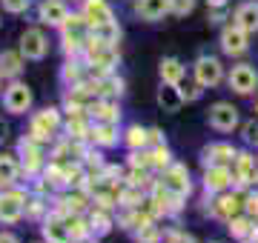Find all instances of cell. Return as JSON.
I'll return each mask as SVG.
<instances>
[{"mask_svg": "<svg viewBox=\"0 0 258 243\" xmlns=\"http://www.w3.org/2000/svg\"><path fill=\"white\" fill-rule=\"evenodd\" d=\"M60 129H63V117H60V109H55V106H46V109H40V112H35L29 117V138L43 143V146Z\"/></svg>", "mask_w": 258, "mask_h": 243, "instance_id": "obj_1", "label": "cell"}, {"mask_svg": "<svg viewBox=\"0 0 258 243\" xmlns=\"http://www.w3.org/2000/svg\"><path fill=\"white\" fill-rule=\"evenodd\" d=\"M244 200H247V195L241 192V189H227V192H218V195H212L210 200V215L215 217V220H230V217L241 215L244 212Z\"/></svg>", "mask_w": 258, "mask_h": 243, "instance_id": "obj_2", "label": "cell"}, {"mask_svg": "<svg viewBox=\"0 0 258 243\" xmlns=\"http://www.w3.org/2000/svg\"><path fill=\"white\" fill-rule=\"evenodd\" d=\"M26 197L29 189L20 186L3 189V195H0V226H12L18 223L20 217H26Z\"/></svg>", "mask_w": 258, "mask_h": 243, "instance_id": "obj_3", "label": "cell"}, {"mask_svg": "<svg viewBox=\"0 0 258 243\" xmlns=\"http://www.w3.org/2000/svg\"><path fill=\"white\" fill-rule=\"evenodd\" d=\"M147 203H149V209L155 212V217H175L178 212L184 209V200H181V197H175L169 189L161 186V180H155V183H152Z\"/></svg>", "mask_w": 258, "mask_h": 243, "instance_id": "obj_4", "label": "cell"}, {"mask_svg": "<svg viewBox=\"0 0 258 243\" xmlns=\"http://www.w3.org/2000/svg\"><path fill=\"white\" fill-rule=\"evenodd\" d=\"M207 123H210V129L215 132H232V129H238L241 126V114L238 109L232 106V103L227 100H218V103H212L210 106V112H207Z\"/></svg>", "mask_w": 258, "mask_h": 243, "instance_id": "obj_5", "label": "cell"}, {"mask_svg": "<svg viewBox=\"0 0 258 243\" xmlns=\"http://www.w3.org/2000/svg\"><path fill=\"white\" fill-rule=\"evenodd\" d=\"M192 75L204 89H215V86L224 83V63L212 55H201L192 63Z\"/></svg>", "mask_w": 258, "mask_h": 243, "instance_id": "obj_6", "label": "cell"}, {"mask_svg": "<svg viewBox=\"0 0 258 243\" xmlns=\"http://www.w3.org/2000/svg\"><path fill=\"white\" fill-rule=\"evenodd\" d=\"M18 158H20V166H23L26 178H35L37 172H43V166H46V160H43V143L32 141L29 135H23V141H20Z\"/></svg>", "mask_w": 258, "mask_h": 243, "instance_id": "obj_7", "label": "cell"}, {"mask_svg": "<svg viewBox=\"0 0 258 243\" xmlns=\"http://www.w3.org/2000/svg\"><path fill=\"white\" fill-rule=\"evenodd\" d=\"M161 186L169 189L175 197H181V200H186L189 197V192H192V180H189V169L184 166V163H172L169 169H164L161 172Z\"/></svg>", "mask_w": 258, "mask_h": 243, "instance_id": "obj_8", "label": "cell"}, {"mask_svg": "<svg viewBox=\"0 0 258 243\" xmlns=\"http://www.w3.org/2000/svg\"><path fill=\"white\" fill-rule=\"evenodd\" d=\"M20 55L26 57V60H43V57L49 55V38H46V32L40 26H32L26 29L23 35H20Z\"/></svg>", "mask_w": 258, "mask_h": 243, "instance_id": "obj_9", "label": "cell"}, {"mask_svg": "<svg viewBox=\"0 0 258 243\" xmlns=\"http://www.w3.org/2000/svg\"><path fill=\"white\" fill-rule=\"evenodd\" d=\"M32 89H29L23 80H12L3 92V109L9 114H26L32 109Z\"/></svg>", "mask_w": 258, "mask_h": 243, "instance_id": "obj_10", "label": "cell"}, {"mask_svg": "<svg viewBox=\"0 0 258 243\" xmlns=\"http://www.w3.org/2000/svg\"><path fill=\"white\" fill-rule=\"evenodd\" d=\"M232 180H235V189H247L255 186V172H258V158H252L249 152H238L235 160H232Z\"/></svg>", "mask_w": 258, "mask_h": 243, "instance_id": "obj_11", "label": "cell"}, {"mask_svg": "<svg viewBox=\"0 0 258 243\" xmlns=\"http://www.w3.org/2000/svg\"><path fill=\"white\" fill-rule=\"evenodd\" d=\"M218 43H221V52H224V55L241 57V55L249 49V32H244L241 26L230 23V26L221 29V38H218Z\"/></svg>", "mask_w": 258, "mask_h": 243, "instance_id": "obj_12", "label": "cell"}, {"mask_svg": "<svg viewBox=\"0 0 258 243\" xmlns=\"http://www.w3.org/2000/svg\"><path fill=\"white\" fill-rule=\"evenodd\" d=\"M40 234H43L46 243H72V232H69L66 215H60V212H49L40 220Z\"/></svg>", "mask_w": 258, "mask_h": 243, "instance_id": "obj_13", "label": "cell"}, {"mask_svg": "<svg viewBox=\"0 0 258 243\" xmlns=\"http://www.w3.org/2000/svg\"><path fill=\"white\" fill-rule=\"evenodd\" d=\"M227 83H230V89L235 94H252L258 89V72L249 63H238L230 69Z\"/></svg>", "mask_w": 258, "mask_h": 243, "instance_id": "obj_14", "label": "cell"}, {"mask_svg": "<svg viewBox=\"0 0 258 243\" xmlns=\"http://www.w3.org/2000/svg\"><path fill=\"white\" fill-rule=\"evenodd\" d=\"M235 155H238V149L232 143L215 141V143H210V146L201 149V163H204V169L207 166H232Z\"/></svg>", "mask_w": 258, "mask_h": 243, "instance_id": "obj_15", "label": "cell"}, {"mask_svg": "<svg viewBox=\"0 0 258 243\" xmlns=\"http://www.w3.org/2000/svg\"><path fill=\"white\" fill-rule=\"evenodd\" d=\"M89 143L98 146V149H112L123 143V132H120V123H95L92 120V135H89Z\"/></svg>", "mask_w": 258, "mask_h": 243, "instance_id": "obj_16", "label": "cell"}, {"mask_svg": "<svg viewBox=\"0 0 258 243\" xmlns=\"http://www.w3.org/2000/svg\"><path fill=\"white\" fill-rule=\"evenodd\" d=\"M232 186H235V180H232L230 166H207L204 169V189H207V195H218V192H227Z\"/></svg>", "mask_w": 258, "mask_h": 243, "instance_id": "obj_17", "label": "cell"}, {"mask_svg": "<svg viewBox=\"0 0 258 243\" xmlns=\"http://www.w3.org/2000/svg\"><path fill=\"white\" fill-rule=\"evenodd\" d=\"M37 18H40L43 26L60 29L63 26V20L69 18V6H66V0H40V6H37Z\"/></svg>", "mask_w": 258, "mask_h": 243, "instance_id": "obj_18", "label": "cell"}, {"mask_svg": "<svg viewBox=\"0 0 258 243\" xmlns=\"http://www.w3.org/2000/svg\"><path fill=\"white\" fill-rule=\"evenodd\" d=\"M81 15L86 18V23L92 29L115 20V12H112V6L106 0H81Z\"/></svg>", "mask_w": 258, "mask_h": 243, "instance_id": "obj_19", "label": "cell"}, {"mask_svg": "<svg viewBox=\"0 0 258 243\" xmlns=\"http://www.w3.org/2000/svg\"><path fill=\"white\" fill-rule=\"evenodd\" d=\"M155 100H158V106H161L166 114L181 112V109H184V103H186L184 94H181V86H175V83H161V86H158Z\"/></svg>", "mask_w": 258, "mask_h": 243, "instance_id": "obj_20", "label": "cell"}, {"mask_svg": "<svg viewBox=\"0 0 258 243\" xmlns=\"http://www.w3.org/2000/svg\"><path fill=\"white\" fill-rule=\"evenodd\" d=\"M89 117L95 123H120V106L115 97H98L89 109Z\"/></svg>", "mask_w": 258, "mask_h": 243, "instance_id": "obj_21", "label": "cell"}, {"mask_svg": "<svg viewBox=\"0 0 258 243\" xmlns=\"http://www.w3.org/2000/svg\"><path fill=\"white\" fill-rule=\"evenodd\" d=\"M232 23L241 26L244 32L255 35L258 32V0H244L238 9L232 12Z\"/></svg>", "mask_w": 258, "mask_h": 243, "instance_id": "obj_22", "label": "cell"}, {"mask_svg": "<svg viewBox=\"0 0 258 243\" xmlns=\"http://www.w3.org/2000/svg\"><path fill=\"white\" fill-rule=\"evenodd\" d=\"M135 15L147 23H158L169 15V0H135Z\"/></svg>", "mask_w": 258, "mask_h": 243, "instance_id": "obj_23", "label": "cell"}, {"mask_svg": "<svg viewBox=\"0 0 258 243\" xmlns=\"http://www.w3.org/2000/svg\"><path fill=\"white\" fill-rule=\"evenodd\" d=\"M20 172H23L20 160L15 158V155H6V152H0V186H3V189L18 186Z\"/></svg>", "mask_w": 258, "mask_h": 243, "instance_id": "obj_24", "label": "cell"}, {"mask_svg": "<svg viewBox=\"0 0 258 243\" xmlns=\"http://www.w3.org/2000/svg\"><path fill=\"white\" fill-rule=\"evenodd\" d=\"M92 89L98 97H115L118 100L120 94H123V80H120L115 72H109V75H98L92 80Z\"/></svg>", "mask_w": 258, "mask_h": 243, "instance_id": "obj_25", "label": "cell"}, {"mask_svg": "<svg viewBox=\"0 0 258 243\" xmlns=\"http://www.w3.org/2000/svg\"><path fill=\"white\" fill-rule=\"evenodd\" d=\"M115 223L118 220L112 215V209H106V206H95L92 212H89V226H92V234H98V237L109 234Z\"/></svg>", "mask_w": 258, "mask_h": 243, "instance_id": "obj_26", "label": "cell"}, {"mask_svg": "<svg viewBox=\"0 0 258 243\" xmlns=\"http://www.w3.org/2000/svg\"><path fill=\"white\" fill-rule=\"evenodd\" d=\"M158 72H161V83H175L181 86L186 77V66L178 60V57H164L161 66H158Z\"/></svg>", "mask_w": 258, "mask_h": 243, "instance_id": "obj_27", "label": "cell"}, {"mask_svg": "<svg viewBox=\"0 0 258 243\" xmlns=\"http://www.w3.org/2000/svg\"><path fill=\"white\" fill-rule=\"evenodd\" d=\"M23 60H26V57L20 55V49L18 52H15V49H3V52H0V77L15 80V77L23 72Z\"/></svg>", "mask_w": 258, "mask_h": 243, "instance_id": "obj_28", "label": "cell"}, {"mask_svg": "<svg viewBox=\"0 0 258 243\" xmlns=\"http://www.w3.org/2000/svg\"><path fill=\"white\" fill-rule=\"evenodd\" d=\"M123 146L132 149H149V129H144L141 123H132L123 129Z\"/></svg>", "mask_w": 258, "mask_h": 243, "instance_id": "obj_29", "label": "cell"}, {"mask_svg": "<svg viewBox=\"0 0 258 243\" xmlns=\"http://www.w3.org/2000/svg\"><path fill=\"white\" fill-rule=\"evenodd\" d=\"M227 226H230V234H232V237H238V240H249V234H252V226H255V220H252L247 212H241V215L230 217V220H227Z\"/></svg>", "mask_w": 258, "mask_h": 243, "instance_id": "obj_30", "label": "cell"}, {"mask_svg": "<svg viewBox=\"0 0 258 243\" xmlns=\"http://www.w3.org/2000/svg\"><path fill=\"white\" fill-rule=\"evenodd\" d=\"M49 215V200H46V195H32L29 192V197H26V217L29 220H43V217Z\"/></svg>", "mask_w": 258, "mask_h": 243, "instance_id": "obj_31", "label": "cell"}, {"mask_svg": "<svg viewBox=\"0 0 258 243\" xmlns=\"http://www.w3.org/2000/svg\"><path fill=\"white\" fill-rule=\"evenodd\" d=\"M149 155H152V172H158V175L175 163V160H172V152H169V146H166V143L152 146V149H149Z\"/></svg>", "mask_w": 258, "mask_h": 243, "instance_id": "obj_32", "label": "cell"}, {"mask_svg": "<svg viewBox=\"0 0 258 243\" xmlns=\"http://www.w3.org/2000/svg\"><path fill=\"white\" fill-rule=\"evenodd\" d=\"M92 35L98 40H103V43H112V46H118V40H120V26H118V20H109V23H103V26H95L92 29Z\"/></svg>", "mask_w": 258, "mask_h": 243, "instance_id": "obj_33", "label": "cell"}, {"mask_svg": "<svg viewBox=\"0 0 258 243\" xmlns=\"http://www.w3.org/2000/svg\"><path fill=\"white\" fill-rule=\"evenodd\" d=\"M132 237H135V243H161L164 240V232H161V226H155V220H152V223L135 229Z\"/></svg>", "mask_w": 258, "mask_h": 243, "instance_id": "obj_34", "label": "cell"}, {"mask_svg": "<svg viewBox=\"0 0 258 243\" xmlns=\"http://www.w3.org/2000/svg\"><path fill=\"white\" fill-rule=\"evenodd\" d=\"M241 138H244L247 146H255V149H258V120H255V117L247 120V123H241Z\"/></svg>", "mask_w": 258, "mask_h": 243, "instance_id": "obj_35", "label": "cell"}, {"mask_svg": "<svg viewBox=\"0 0 258 243\" xmlns=\"http://www.w3.org/2000/svg\"><path fill=\"white\" fill-rule=\"evenodd\" d=\"M195 12V0H169V15L175 18H186Z\"/></svg>", "mask_w": 258, "mask_h": 243, "instance_id": "obj_36", "label": "cell"}, {"mask_svg": "<svg viewBox=\"0 0 258 243\" xmlns=\"http://www.w3.org/2000/svg\"><path fill=\"white\" fill-rule=\"evenodd\" d=\"M181 94H184L186 103H195V100H201L204 86L198 83V80H192V83H181Z\"/></svg>", "mask_w": 258, "mask_h": 243, "instance_id": "obj_37", "label": "cell"}, {"mask_svg": "<svg viewBox=\"0 0 258 243\" xmlns=\"http://www.w3.org/2000/svg\"><path fill=\"white\" fill-rule=\"evenodd\" d=\"M0 6H3V12H9V15H26L29 6H32V0H0Z\"/></svg>", "mask_w": 258, "mask_h": 243, "instance_id": "obj_38", "label": "cell"}, {"mask_svg": "<svg viewBox=\"0 0 258 243\" xmlns=\"http://www.w3.org/2000/svg\"><path fill=\"white\" fill-rule=\"evenodd\" d=\"M244 212H247L252 220H258V186L252 192H247V200H244Z\"/></svg>", "mask_w": 258, "mask_h": 243, "instance_id": "obj_39", "label": "cell"}, {"mask_svg": "<svg viewBox=\"0 0 258 243\" xmlns=\"http://www.w3.org/2000/svg\"><path fill=\"white\" fill-rule=\"evenodd\" d=\"M166 243H198V240L184 229H172V232H166Z\"/></svg>", "mask_w": 258, "mask_h": 243, "instance_id": "obj_40", "label": "cell"}, {"mask_svg": "<svg viewBox=\"0 0 258 243\" xmlns=\"http://www.w3.org/2000/svg\"><path fill=\"white\" fill-rule=\"evenodd\" d=\"M224 20H227L224 9H210V23H212V26H218V23H224Z\"/></svg>", "mask_w": 258, "mask_h": 243, "instance_id": "obj_41", "label": "cell"}, {"mask_svg": "<svg viewBox=\"0 0 258 243\" xmlns=\"http://www.w3.org/2000/svg\"><path fill=\"white\" fill-rule=\"evenodd\" d=\"M161 143H166L161 129H149V146H161Z\"/></svg>", "mask_w": 258, "mask_h": 243, "instance_id": "obj_42", "label": "cell"}, {"mask_svg": "<svg viewBox=\"0 0 258 243\" xmlns=\"http://www.w3.org/2000/svg\"><path fill=\"white\" fill-rule=\"evenodd\" d=\"M0 243H20V237L15 232H0Z\"/></svg>", "mask_w": 258, "mask_h": 243, "instance_id": "obj_43", "label": "cell"}, {"mask_svg": "<svg viewBox=\"0 0 258 243\" xmlns=\"http://www.w3.org/2000/svg\"><path fill=\"white\" fill-rule=\"evenodd\" d=\"M72 243H101V237H98V234H83V237H78V240H72Z\"/></svg>", "mask_w": 258, "mask_h": 243, "instance_id": "obj_44", "label": "cell"}, {"mask_svg": "<svg viewBox=\"0 0 258 243\" xmlns=\"http://www.w3.org/2000/svg\"><path fill=\"white\" fill-rule=\"evenodd\" d=\"M227 3H230V0H207V6H210V9H224Z\"/></svg>", "mask_w": 258, "mask_h": 243, "instance_id": "obj_45", "label": "cell"}, {"mask_svg": "<svg viewBox=\"0 0 258 243\" xmlns=\"http://www.w3.org/2000/svg\"><path fill=\"white\" fill-rule=\"evenodd\" d=\"M6 135H9V126H6V123L0 120V143L6 141Z\"/></svg>", "mask_w": 258, "mask_h": 243, "instance_id": "obj_46", "label": "cell"}, {"mask_svg": "<svg viewBox=\"0 0 258 243\" xmlns=\"http://www.w3.org/2000/svg\"><path fill=\"white\" fill-rule=\"evenodd\" d=\"M255 117H258V94H255Z\"/></svg>", "mask_w": 258, "mask_h": 243, "instance_id": "obj_47", "label": "cell"}, {"mask_svg": "<svg viewBox=\"0 0 258 243\" xmlns=\"http://www.w3.org/2000/svg\"><path fill=\"white\" fill-rule=\"evenodd\" d=\"M255 186H258V172H255Z\"/></svg>", "mask_w": 258, "mask_h": 243, "instance_id": "obj_48", "label": "cell"}, {"mask_svg": "<svg viewBox=\"0 0 258 243\" xmlns=\"http://www.w3.org/2000/svg\"><path fill=\"white\" fill-rule=\"evenodd\" d=\"M0 195H3V186H0Z\"/></svg>", "mask_w": 258, "mask_h": 243, "instance_id": "obj_49", "label": "cell"}, {"mask_svg": "<svg viewBox=\"0 0 258 243\" xmlns=\"http://www.w3.org/2000/svg\"><path fill=\"white\" fill-rule=\"evenodd\" d=\"M72 3H81V0H72Z\"/></svg>", "mask_w": 258, "mask_h": 243, "instance_id": "obj_50", "label": "cell"}, {"mask_svg": "<svg viewBox=\"0 0 258 243\" xmlns=\"http://www.w3.org/2000/svg\"><path fill=\"white\" fill-rule=\"evenodd\" d=\"M210 243H218V240H210Z\"/></svg>", "mask_w": 258, "mask_h": 243, "instance_id": "obj_51", "label": "cell"}, {"mask_svg": "<svg viewBox=\"0 0 258 243\" xmlns=\"http://www.w3.org/2000/svg\"><path fill=\"white\" fill-rule=\"evenodd\" d=\"M43 243H46V240H43Z\"/></svg>", "mask_w": 258, "mask_h": 243, "instance_id": "obj_52", "label": "cell"}]
</instances>
